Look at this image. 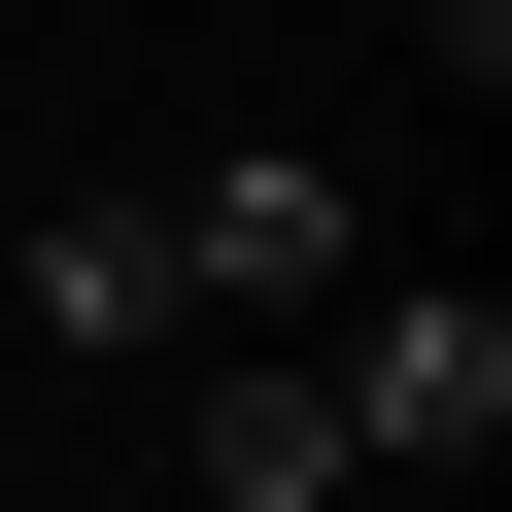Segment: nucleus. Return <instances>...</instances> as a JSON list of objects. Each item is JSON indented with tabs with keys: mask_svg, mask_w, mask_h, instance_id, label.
<instances>
[{
	"mask_svg": "<svg viewBox=\"0 0 512 512\" xmlns=\"http://www.w3.org/2000/svg\"><path fill=\"white\" fill-rule=\"evenodd\" d=\"M308 410H342V478H478V444H512V308H478V274H410V308H342V342H308Z\"/></svg>",
	"mask_w": 512,
	"mask_h": 512,
	"instance_id": "nucleus-1",
	"label": "nucleus"
},
{
	"mask_svg": "<svg viewBox=\"0 0 512 512\" xmlns=\"http://www.w3.org/2000/svg\"><path fill=\"white\" fill-rule=\"evenodd\" d=\"M171 308H342V171H308V137H239V171L171 205Z\"/></svg>",
	"mask_w": 512,
	"mask_h": 512,
	"instance_id": "nucleus-2",
	"label": "nucleus"
},
{
	"mask_svg": "<svg viewBox=\"0 0 512 512\" xmlns=\"http://www.w3.org/2000/svg\"><path fill=\"white\" fill-rule=\"evenodd\" d=\"M171 478H205V512H342V410H308V342H239V376L171 410Z\"/></svg>",
	"mask_w": 512,
	"mask_h": 512,
	"instance_id": "nucleus-3",
	"label": "nucleus"
},
{
	"mask_svg": "<svg viewBox=\"0 0 512 512\" xmlns=\"http://www.w3.org/2000/svg\"><path fill=\"white\" fill-rule=\"evenodd\" d=\"M35 342H171V205H69L35 239Z\"/></svg>",
	"mask_w": 512,
	"mask_h": 512,
	"instance_id": "nucleus-4",
	"label": "nucleus"
}]
</instances>
